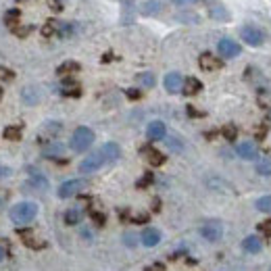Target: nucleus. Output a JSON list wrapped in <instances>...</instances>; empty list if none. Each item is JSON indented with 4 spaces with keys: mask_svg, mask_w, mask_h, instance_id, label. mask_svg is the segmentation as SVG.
Here are the masks:
<instances>
[{
    "mask_svg": "<svg viewBox=\"0 0 271 271\" xmlns=\"http://www.w3.org/2000/svg\"><path fill=\"white\" fill-rule=\"evenodd\" d=\"M38 215V205L31 203V200H23V203H17L13 209H10V221L15 223V226H29V223L36 219Z\"/></svg>",
    "mask_w": 271,
    "mask_h": 271,
    "instance_id": "f257e3e1",
    "label": "nucleus"
},
{
    "mask_svg": "<svg viewBox=\"0 0 271 271\" xmlns=\"http://www.w3.org/2000/svg\"><path fill=\"white\" fill-rule=\"evenodd\" d=\"M71 150H75V152H84V150H88L92 144H94V132L90 127H86V125H81V127H77L75 132H73V136H71Z\"/></svg>",
    "mask_w": 271,
    "mask_h": 271,
    "instance_id": "f03ea898",
    "label": "nucleus"
},
{
    "mask_svg": "<svg viewBox=\"0 0 271 271\" xmlns=\"http://www.w3.org/2000/svg\"><path fill=\"white\" fill-rule=\"evenodd\" d=\"M88 188V182L86 180H67L58 186V196L61 198H71L75 194H79L81 190Z\"/></svg>",
    "mask_w": 271,
    "mask_h": 271,
    "instance_id": "7ed1b4c3",
    "label": "nucleus"
},
{
    "mask_svg": "<svg viewBox=\"0 0 271 271\" xmlns=\"http://www.w3.org/2000/svg\"><path fill=\"white\" fill-rule=\"evenodd\" d=\"M240 36H242V40L249 44V46H261V44L265 42L263 29H259L257 25H244V27L240 29Z\"/></svg>",
    "mask_w": 271,
    "mask_h": 271,
    "instance_id": "20e7f679",
    "label": "nucleus"
},
{
    "mask_svg": "<svg viewBox=\"0 0 271 271\" xmlns=\"http://www.w3.org/2000/svg\"><path fill=\"white\" fill-rule=\"evenodd\" d=\"M104 163H107V161H104L102 152L96 150V152H92V155H88L84 161L79 163V171L81 173H94V171H98Z\"/></svg>",
    "mask_w": 271,
    "mask_h": 271,
    "instance_id": "39448f33",
    "label": "nucleus"
},
{
    "mask_svg": "<svg viewBox=\"0 0 271 271\" xmlns=\"http://www.w3.org/2000/svg\"><path fill=\"white\" fill-rule=\"evenodd\" d=\"M217 50H219V54L223 58H236V56L242 52L240 44L236 42V40H230V38H221L219 44H217Z\"/></svg>",
    "mask_w": 271,
    "mask_h": 271,
    "instance_id": "423d86ee",
    "label": "nucleus"
},
{
    "mask_svg": "<svg viewBox=\"0 0 271 271\" xmlns=\"http://www.w3.org/2000/svg\"><path fill=\"white\" fill-rule=\"evenodd\" d=\"M200 234H203L205 240L217 242V240H221V236H223V226L219 221H207L205 226L200 228Z\"/></svg>",
    "mask_w": 271,
    "mask_h": 271,
    "instance_id": "0eeeda50",
    "label": "nucleus"
},
{
    "mask_svg": "<svg viewBox=\"0 0 271 271\" xmlns=\"http://www.w3.org/2000/svg\"><path fill=\"white\" fill-rule=\"evenodd\" d=\"M165 90H167L169 94H178V92H182V88H184V77L180 75V73H167L165 75Z\"/></svg>",
    "mask_w": 271,
    "mask_h": 271,
    "instance_id": "6e6552de",
    "label": "nucleus"
},
{
    "mask_svg": "<svg viewBox=\"0 0 271 271\" xmlns=\"http://www.w3.org/2000/svg\"><path fill=\"white\" fill-rule=\"evenodd\" d=\"M236 152H238L240 159H246V161H253L259 157V150H257V144L251 142V140H246V142H240L236 146Z\"/></svg>",
    "mask_w": 271,
    "mask_h": 271,
    "instance_id": "1a4fd4ad",
    "label": "nucleus"
},
{
    "mask_svg": "<svg viewBox=\"0 0 271 271\" xmlns=\"http://www.w3.org/2000/svg\"><path fill=\"white\" fill-rule=\"evenodd\" d=\"M146 136H148V140H163L165 136H167V127H165V123L163 121H150L148 123V127H146Z\"/></svg>",
    "mask_w": 271,
    "mask_h": 271,
    "instance_id": "9d476101",
    "label": "nucleus"
},
{
    "mask_svg": "<svg viewBox=\"0 0 271 271\" xmlns=\"http://www.w3.org/2000/svg\"><path fill=\"white\" fill-rule=\"evenodd\" d=\"M198 65H200V69H205V71H217V69H221V65H223V63L219 61L217 56L205 52V54H200Z\"/></svg>",
    "mask_w": 271,
    "mask_h": 271,
    "instance_id": "9b49d317",
    "label": "nucleus"
},
{
    "mask_svg": "<svg viewBox=\"0 0 271 271\" xmlns=\"http://www.w3.org/2000/svg\"><path fill=\"white\" fill-rule=\"evenodd\" d=\"M140 240H142L144 246H148V249H152V246H157L161 242V232L157 228H146L142 232V236H140Z\"/></svg>",
    "mask_w": 271,
    "mask_h": 271,
    "instance_id": "f8f14e48",
    "label": "nucleus"
},
{
    "mask_svg": "<svg viewBox=\"0 0 271 271\" xmlns=\"http://www.w3.org/2000/svg\"><path fill=\"white\" fill-rule=\"evenodd\" d=\"M100 152H102L104 161H117V159L121 157V148H119V144H115V142H107V144H102Z\"/></svg>",
    "mask_w": 271,
    "mask_h": 271,
    "instance_id": "ddd939ff",
    "label": "nucleus"
},
{
    "mask_svg": "<svg viewBox=\"0 0 271 271\" xmlns=\"http://www.w3.org/2000/svg\"><path fill=\"white\" fill-rule=\"evenodd\" d=\"M42 155H44L46 159H58V157L65 155V146H63L61 142H50V144L44 146Z\"/></svg>",
    "mask_w": 271,
    "mask_h": 271,
    "instance_id": "4468645a",
    "label": "nucleus"
},
{
    "mask_svg": "<svg viewBox=\"0 0 271 271\" xmlns=\"http://www.w3.org/2000/svg\"><path fill=\"white\" fill-rule=\"evenodd\" d=\"M25 188H33V190H48V180L44 178V175H40V173H33L31 178L27 180V184H25Z\"/></svg>",
    "mask_w": 271,
    "mask_h": 271,
    "instance_id": "2eb2a0df",
    "label": "nucleus"
},
{
    "mask_svg": "<svg viewBox=\"0 0 271 271\" xmlns=\"http://www.w3.org/2000/svg\"><path fill=\"white\" fill-rule=\"evenodd\" d=\"M142 155H146V161H148L150 165H163V163H165L163 152H159L157 148H152V146H144V148H142Z\"/></svg>",
    "mask_w": 271,
    "mask_h": 271,
    "instance_id": "dca6fc26",
    "label": "nucleus"
},
{
    "mask_svg": "<svg viewBox=\"0 0 271 271\" xmlns=\"http://www.w3.org/2000/svg\"><path fill=\"white\" fill-rule=\"evenodd\" d=\"M200 90H203V84L196 79V77H188V79H184V88H182V92L186 94V96H192V94H198Z\"/></svg>",
    "mask_w": 271,
    "mask_h": 271,
    "instance_id": "f3484780",
    "label": "nucleus"
},
{
    "mask_svg": "<svg viewBox=\"0 0 271 271\" xmlns=\"http://www.w3.org/2000/svg\"><path fill=\"white\" fill-rule=\"evenodd\" d=\"M242 246H244V251H246V253H253V255H257V253H261V249H263V242L259 240L257 236H249V238H244Z\"/></svg>",
    "mask_w": 271,
    "mask_h": 271,
    "instance_id": "a211bd4d",
    "label": "nucleus"
},
{
    "mask_svg": "<svg viewBox=\"0 0 271 271\" xmlns=\"http://www.w3.org/2000/svg\"><path fill=\"white\" fill-rule=\"evenodd\" d=\"M21 98L25 104H29V107H33V104H38L40 102V90L36 88H25L21 92Z\"/></svg>",
    "mask_w": 271,
    "mask_h": 271,
    "instance_id": "6ab92c4d",
    "label": "nucleus"
},
{
    "mask_svg": "<svg viewBox=\"0 0 271 271\" xmlns=\"http://www.w3.org/2000/svg\"><path fill=\"white\" fill-rule=\"evenodd\" d=\"M81 217H84V211L73 207V209H67V213H65V223L67 226H77V223L81 221Z\"/></svg>",
    "mask_w": 271,
    "mask_h": 271,
    "instance_id": "aec40b11",
    "label": "nucleus"
},
{
    "mask_svg": "<svg viewBox=\"0 0 271 271\" xmlns=\"http://www.w3.org/2000/svg\"><path fill=\"white\" fill-rule=\"evenodd\" d=\"M77 71H79V63H75V61H65L63 65L56 67V73L63 75V77L71 75V73H77Z\"/></svg>",
    "mask_w": 271,
    "mask_h": 271,
    "instance_id": "412c9836",
    "label": "nucleus"
},
{
    "mask_svg": "<svg viewBox=\"0 0 271 271\" xmlns=\"http://www.w3.org/2000/svg\"><path fill=\"white\" fill-rule=\"evenodd\" d=\"M61 92H63V96H81V90L73 79H65L61 86Z\"/></svg>",
    "mask_w": 271,
    "mask_h": 271,
    "instance_id": "4be33fe9",
    "label": "nucleus"
},
{
    "mask_svg": "<svg viewBox=\"0 0 271 271\" xmlns=\"http://www.w3.org/2000/svg\"><path fill=\"white\" fill-rule=\"evenodd\" d=\"M257 173L263 175V178H269L271 175V157H261L257 161Z\"/></svg>",
    "mask_w": 271,
    "mask_h": 271,
    "instance_id": "5701e85b",
    "label": "nucleus"
},
{
    "mask_svg": "<svg viewBox=\"0 0 271 271\" xmlns=\"http://www.w3.org/2000/svg\"><path fill=\"white\" fill-rule=\"evenodd\" d=\"M163 4H165V0H148V2L142 6V13L144 15H155L163 8Z\"/></svg>",
    "mask_w": 271,
    "mask_h": 271,
    "instance_id": "b1692460",
    "label": "nucleus"
},
{
    "mask_svg": "<svg viewBox=\"0 0 271 271\" xmlns=\"http://www.w3.org/2000/svg\"><path fill=\"white\" fill-rule=\"evenodd\" d=\"M19 236L23 238V242H25V244L29 246V249H40V246H42L36 238H33V234H31L29 230H19Z\"/></svg>",
    "mask_w": 271,
    "mask_h": 271,
    "instance_id": "393cba45",
    "label": "nucleus"
},
{
    "mask_svg": "<svg viewBox=\"0 0 271 271\" xmlns=\"http://www.w3.org/2000/svg\"><path fill=\"white\" fill-rule=\"evenodd\" d=\"M58 23H61V21H54V19L46 21V25L42 27V36H46V38L56 36V31H58Z\"/></svg>",
    "mask_w": 271,
    "mask_h": 271,
    "instance_id": "a878e982",
    "label": "nucleus"
},
{
    "mask_svg": "<svg viewBox=\"0 0 271 271\" xmlns=\"http://www.w3.org/2000/svg\"><path fill=\"white\" fill-rule=\"evenodd\" d=\"M257 209L263 211V213H271V194L259 198V200H257Z\"/></svg>",
    "mask_w": 271,
    "mask_h": 271,
    "instance_id": "bb28decb",
    "label": "nucleus"
},
{
    "mask_svg": "<svg viewBox=\"0 0 271 271\" xmlns=\"http://www.w3.org/2000/svg\"><path fill=\"white\" fill-rule=\"evenodd\" d=\"M4 138L6 140H19L21 138V127L19 125H8L4 129Z\"/></svg>",
    "mask_w": 271,
    "mask_h": 271,
    "instance_id": "cd10ccee",
    "label": "nucleus"
},
{
    "mask_svg": "<svg viewBox=\"0 0 271 271\" xmlns=\"http://www.w3.org/2000/svg\"><path fill=\"white\" fill-rule=\"evenodd\" d=\"M138 81H140V86H144V88H152V86H155V75H152V73H140L138 75Z\"/></svg>",
    "mask_w": 271,
    "mask_h": 271,
    "instance_id": "c85d7f7f",
    "label": "nucleus"
},
{
    "mask_svg": "<svg viewBox=\"0 0 271 271\" xmlns=\"http://www.w3.org/2000/svg\"><path fill=\"white\" fill-rule=\"evenodd\" d=\"M19 10L17 8H10V10H6L4 13V23H8V25H15V23L19 21Z\"/></svg>",
    "mask_w": 271,
    "mask_h": 271,
    "instance_id": "c756f323",
    "label": "nucleus"
},
{
    "mask_svg": "<svg viewBox=\"0 0 271 271\" xmlns=\"http://www.w3.org/2000/svg\"><path fill=\"white\" fill-rule=\"evenodd\" d=\"M61 129H63V125L58 123V121H48V123H46V132H48L50 136H56Z\"/></svg>",
    "mask_w": 271,
    "mask_h": 271,
    "instance_id": "7c9ffc66",
    "label": "nucleus"
},
{
    "mask_svg": "<svg viewBox=\"0 0 271 271\" xmlns=\"http://www.w3.org/2000/svg\"><path fill=\"white\" fill-rule=\"evenodd\" d=\"M223 136H226V140H236V136H238V129H236V125H226L223 127Z\"/></svg>",
    "mask_w": 271,
    "mask_h": 271,
    "instance_id": "2f4dec72",
    "label": "nucleus"
},
{
    "mask_svg": "<svg viewBox=\"0 0 271 271\" xmlns=\"http://www.w3.org/2000/svg\"><path fill=\"white\" fill-rule=\"evenodd\" d=\"M211 17H215V19H228L230 15L226 13V8H223V6H213V8H211Z\"/></svg>",
    "mask_w": 271,
    "mask_h": 271,
    "instance_id": "473e14b6",
    "label": "nucleus"
},
{
    "mask_svg": "<svg viewBox=\"0 0 271 271\" xmlns=\"http://www.w3.org/2000/svg\"><path fill=\"white\" fill-rule=\"evenodd\" d=\"M259 230L263 232V236H267V238H271V219H269V221H263L261 226H259Z\"/></svg>",
    "mask_w": 271,
    "mask_h": 271,
    "instance_id": "72a5a7b5",
    "label": "nucleus"
},
{
    "mask_svg": "<svg viewBox=\"0 0 271 271\" xmlns=\"http://www.w3.org/2000/svg\"><path fill=\"white\" fill-rule=\"evenodd\" d=\"M15 73L10 71V69H4V67H0V79H13Z\"/></svg>",
    "mask_w": 271,
    "mask_h": 271,
    "instance_id": "f704fd0d",
    "label": "nucleus"
},
{
    "mask_svg": "<svg viewBox=\"0 0 271 271\" xmlns=\"http://www.w3.org/2000/svg\"><path fill=\"white\" fill-rule=\"evenodd\" d=\"M125 94H127V98H132V100H138L140 96H142V92H140V90H136V88H129Z\"/></svg>",
    "mask_w": 271,
    "mask_h": 271,
    "instance_id": "c9c22d12",
    "label": "nucleus"
},
{
    "mask_svg": "<svg viewBox=\"0 0 271 271\" xmlns=\"http://www.w3.org/2000/svg\"><path fill=\"white\" fill-rule=\"evenodd\" d=\"M46 4H48L52 10H56V13H58V10H63V6H61V0H46Z\"/></svg>",
    "mask_w": 271,
    "mask_h": 271,
    "instance_id": "e433bc0d",
    "label": "nucleus"
},
{
    "mask_svg": "<svg viewBox=\"0 0 271 271\" xmlns=\"http://www.w3.org/2000/svg\"><path fill=\"white\" fill-rule=\"evenodd\" d=\"M92 219L96 221L98 226H102V223H104V215H102V213H98V211H92Z\"/></svg>",
    "mask_w": 271,
    "mask_h": 271,
    "instance_id": "4c0bfd02",
    "label": "nucleus"
},
{
    "mask_svg": "<svg viewBox=\"0 0 271 271\" xmlns=\"http://www.w3.org/2000/svg\"><path fill=\"white\" fill-rule=\"evenodd\" d=\"M167 144H169L173 150H182V144L178 142V138H169V140H167Z\"/></svg>",
    "mask_w": 271,
    "mask_h": 271,
    "instance_id": "58836bf2",
    "label": "nucleus"
},
{
    "mask_svg": "<svg viewBox=\"0 0 271 271\" xmlns=\"http://www.w3.org/2000/svg\"><path fill=\"white\" fill-rule=\"evenodd\" d=\"M13 31L17 33V36H27V33L31 31V27H29V25H27V27H15Z\"/></svg>",
    "mask_w": 271,
    "mask_h": 271,
    "instance_id": "ea45409f",
    "label": "nucleus"
},
{
    "mask_svg": "<svg viewBox=\"0 0 271 271\" xmlns=\"http://www.w3.org/2000/svg\"><path fill=\"white\" fill-rule=\"evenodd\" d=\"M123 240L127 242V246H134V242H136V236H134V234H125V236H123Z\"/></svg>",
    "mask_w": 271,
    "mask_h": 271,
    "instance_id": "a19ab883",
    "label": "nucleus"
},
{
    "mask_svg": "<svg viewBox=\"0 0 271 271\" xmlns=\"http://www.w3.org/2000/svg\"><path fill=\"white\" fill-rule=\"evenodd\" d=\"M150 182H152V175H150V173H146V175H144V180H140V182H138V186L142 188V186H148Z\"/></svg>",
    "mask_w": 271,
    "mask_h": 271,
    "instance_id": "79ce46f5",
    "label": "nucleus"
},
{
    "mask_svg": "<svg viewBox=\"0 0 271 271\" xmlns=\"http://www.w3.org/2000/svg\"><path fill=\"white\" fill-rule=\"evenodd\" d=\"M198 0H173V4H180V6H186V4H194Z\"/></svg>",
    "mask_w": 271,
    "mask_h": 271,
    "instance_id": "37998d69",
    "label": "nucleus"
},
{
    "mask_svg": "<svg viewBox=\"0 0 271 271\" xmlns=\"http://www.w3.org/2000/svg\"><path fill=\"white\" fill-rule=\"evenodd\" d=\"M6 175H10V169L8 167H0V178H6Z\"/></svg>",
    "mask_w": 271,
    "mask_h": 271,
    "instance_id": "c03bdc74",
    "label": "nucleus"
},
{
    "mask_svg": "<svg viewBox=\"0 0 271 271\" xmlns=\"http://www.w3.org/2000/svg\"><path fill=\"white\" fill-rule=\"evenodd\" d=\"M4 257H6V253H4V249H2V246H0V261H2Z\"/></svg>",
    "mask_w": 271,
    "mask_h": 271,
    "instance_id": "a18cd8bd",
    "label": "nucleus"
},
{
    "mask_svg": "<svg viewBox=\"0 0 271 271\" xmlns=\"http://www.w3.org/2000/svg\"><path fill=\"white\" fill-rule=\"evenodd\" d=\"M0 100H2V90H0Z\"/></svg>",
    "mask_w": 271,
    "mask_h": 271,
    "instance_id": "49530a36",
    "label": "nucleus"
},
{
    "mask_svg": "<svg viewBox=\"0 0 271 271\" xmlns=\"http://www.w3.org/2000/svg\"><path fill=\"white\" fill-rule=\"evenodd\" d=\"M269 271H271V269H269Z\"/></svg>",
    "mask_w": 271,
    "mask_h": 271,
    "instance_id": "de8ad7c7",
    "label": "nucleus"
}]
</instances>
